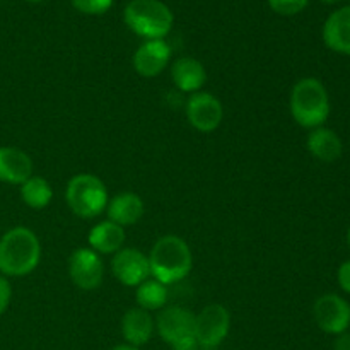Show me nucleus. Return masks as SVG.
Instances as JSON below:
<instances>
[{
  "mask_svg": "<svg viewBox=\"0 0 350 350\" xmlns=\"http://www.w3.org/2000/svg\"><path fill=\"white\" fill-rule=\"evenodd\" d=\"M125 229L111 221H101L89 231V248L98 255H115L125 245Z\"/></svg>",
  "mask_w": 350,
  "mask_h": 350,
  "instance_id": "nucleus-18",
  "label": "nucleus"
},
{
  "mask_svg": "<svg viewBox=\"0 0 350 350\" xmlns=\"http://www.w3.org/2000/svg\"><path fill=\"white\" fill-rule=\"evenodd\" d=\"M135 297L139 308L146 311H161L167 303V287L156 279L144 280L135 287Z\"/></svg>",
  "mask_w": 350,
  "mask_h": 350,
  "instance_id": "nucleus-21",
  "label": "nucleus"
},
{
  "mask_svg": "<svg viewBox=\"0 0 350 350\" xmlns=\"http://www.w3.org/2000/svg\"><path fill=\"white\" fill-rule=\"evenodd\" d=\"M144 212H146L144 200L137 193H132V191H125V193L113 197L108 202V207H106L108 221L115 222L122 228L137 224L142 219Z\"/></svg>",
  "mask_w": 350,
  "mask_h": 350,
  "instance_id": "nucleus-17",
  "label": "nucleus"
},
{
  "mask_svg": "<svg viewBox=\"0 0 350 350\" xmlns=\"http://www.w3.org/2000/svg\"><path fill=\"white\" fill-rule=\"evenodd\" d=\"M68 275L79 289H98L105 279V263L101 255L92 252L91 248L75 250L68 258Z\"/></svg>",
  "mask_w": 350,
  "mask_h": 350,
  "instance_id": "nucleus-8",
  "label": "nucleus"
},
{
  "mask_svg": "<svg viewBox=\"0 0 350 350\" xmlns=\"http://www.w3.org/2000/svg\"><path fill=\"white\" fill-rule=\"evenodd\" d=\"M323 41L330 50L350 55V5L328 16L323 26Z\"/></svg>",
  "mask_w": 350,
  "mask_h": 350,
  "instance_id": "nucleus-16",
  "label": "nucleus"
},
{
  "mask_svg": "<svg viewBox=\"0 0 350 350\" xmlns=\"http://www.w3.org/2000/svg\"><path fill=\"white\" fill-rule=\"evenodd\" d=\"M291 115L303 129L323 126L330 116V98L323 82L317 77H304L294 84L289 98Z\"/></svg>",
  "mask_w": 350,
  "mask_h": 350,
  "instance_id": "nucleus-3",
  "label": "nucleus"
},
{
  "mask_svg": "<svg viewBox=\"0 0 350 350\" xmlns=\"http://www.w3.org/2000/svg\"><path fill=\"white\" fill-rule=\"evenodd\" d=\"M109 350H140V349L133 347V345H129V344H122V345H115V347Z\"/></svg>",
  "mask_w": 350,
  "mask_h": 350,
  "instance_id": "nucleus-28",
  "label": "nucleus"
},
{
  "mask_svg": "<svg viewBox=\"0 0 350 350\" xmlns=\"http://www.w3.org/2000/svg\"><path fill=\"white\" fill-rule=\"evenodd\" d=\"M65 202L72 214L81 219H92L101 215L108 207V190L98 176L81 173L70 178L65 188Z\"/></svg>",
  "mask_w": 350,
  "mask_h": 350,
  "instance_id": "nucleus-5",
  "label": "nucleus"
},
{
  "mask_svg": "<svg viewBox=\"0 0 350 350\" xmlns=\"http://www.w3.org/2000/svg\"><path fill=\"white\" fill-rule=\"evenodd\" d=\"M171 350H204L198 345V342L195 338H190V340L180 342L176 345H171Z\"/></svg>",
  "mask_w": 350,
  "mask_h": 350,
  "instance_id": "nucleus-27",
  "label": "nucleus"
},
{
  "mask_svg": "<svg viewBox=\"0 0 350 350\" xmlns=\"http://www.w3.org/2000/svg\"><path fill=\"white\" fill-rule=\"evenodd\" d=\"M10 299H12V289H10L9 280L3 275H0V317L7 311Z\"/></svg>",
  "mask_w": 350,
  "mask_h": 350,
  "instance_id": "nucleus-24",
  "label": "nucleus"
},
{
  "mask_svg": "<svg viewBox=\"0 0 350 350\" xmlns=\"http://www.w3.org/2000/svg\"><path fill=\"white\" fill-rule=\"evenodd\" d=\"M41 260V243L29 228L17 226L0 238V273L3 277L29 275Z\"/></svg>",
  "mask_w": 350,
  "mask_h": 350,
  "instance_id": "nucleus-1",
  "label": "nucleus"
},
{
  "mask_svg": "<svg viewBox=\"0 0 350 350\" xmlns=\"http://www.w3.org/2000/svg\"><path fill=\"white\" fill-rule=\"evenodd\" d=\"M231 330V313L222 304H207L195 314V340L204 350L219 347Z\"/></svg>",
  "mask_w": 350,
  "mask_h": 350,
  "instance_id": "nucleus-6",
  "label": "nucleus"
},
{
  "mask_svg": "<svg viewBox=\"0 0 350 350\" xmlns=\"http://www.w3.org/2000/svg\"><path fill=\"white\" fill-rule=\"evenodd\" d=\"M171 60V46L164 40H146L133 53V68L140 77H157Z\"/></svg>",
  "mask_w": 350,
  "mask_h": 350,
  "instance_id": "nucleus-12",
  "label": "nucleus"
},
{
  "mask_svg": "<svg viewBox=\"0 0 350 350\" xmlns=\"http://www.w3.org/2000/svg\"><path fill=\"white\" fill-rule=\"evenodd\" d=\"M306 147L311 156L317 157L321 163H335L344 150L340 137L327 126H318V129L311 130L306 140Z\"/></svg>",
  "mask_w": 350,
  "mask_h": 350,
  "instance_id": "nucleus-19",
  "label": "nucleus"
},
{
  "mask_svg": "<svg viewBox=\"0 0 350 350\" xmlns=\"http://www.w3.org/2000/svg\"><path fill=\"white\" fill-rule=\"evenodd\" d=\"M156 332L166 344L176 345L180 342L195 338V314L181 306L163 308L156 318Z\"/></svg>",
  "mask_w": 350,
  "mask_h": 350,
  "instance_id": "nucleus-9",
  "label": "nucleus"
},
{
  "mask_svg": "<svg viewBox=\"0 0 350 350\" xmlns=\"http://www.w3.org/2000/svg\"><path fill=\"white\" fill-rule=\"evenodd\" d=\"M313 317L325 334L340 335L350 327V304L337 294H325L314 303Z\"/></svg>",
  "mask_w": 350,
  "mask_h": 350,
  "instance_id": "nucleus-10",
  "label": "nucleus"
},
{
  "mask_svg": "<svg viewBox=\"0 0 350 350\" xmlns=\"http://www.w3.org/2000/svg\"><path fill=\"white\" fill-rule=\"evenodd\" d=\"M337 279L342 289H344L347 294H350V260L342 263L340 269H338Z\"/></svg>",
  "mask_w": 350,
  "mask_h": 350,
  "instance_id": "nucleus-25",
  "label": "nucleus"
},
{
  "mask_svg": "<svg viewBox=\"0 0 350 350\" xmlns=\"http://www.w3.org/2000/svg\"><path fill=\"white\" fill-rule=\"evenodd\" d=\"M347 243H349V248H350V228H349V232H347Z\"/></svg>",
  "mask_w": 350,
  "mask_h": 350,
  "instance_id": "nucleus-30",
  "label": "nucleus"
},
{
  "mask_svg": "<svg viewBox=\"0 0 350 350\" xmlns=\"http://www.w3.org/2000/svg\"><path fill=\"white\" fill-rule=\"evenodd\" d=\"M26 2H33V3H38V2H44V0H26Z\"/></svg>",
  "mask_w": 350,
  "mask_h": 350,
  "instance_id": "nucleus-29",
  "label": "nucleus"
},
{
  "mask_svg": "<svg viewBox=\"0 0 350 350\" xmlns=\"http://www.w3.org/2000/svg\"><path fill=\"white\" fill-rule=\"evenodd\" d=\"M149 267L150 277L159 280L164 286L183 280L193 267V255L183 238L166 234L154 243L150 250Z\"/></svg>",
  "mask_w": 350,
  "mask_h": 350,
  "instance_id": "nucleus-2",
  "label": "nucleus"
},
{
  "mask_svg": "<svg viewBox=\"0 0 350 350\" xmlns=\"http://www.w3.org/2000/svg\"><path fill=\"white\" fill-rule=\"evenodd\" d=\"M122 335L125 342L133 347H142L152 338L156 332V321L149 311L142 308H130L122 318Z\"/></svg>",
  "mask_w": 350,
  "mask_h": 350,
  "instance_id": "nucleus-15",
  "label": "nucleus"
},
{
  "mask_svg": "<svg viewBox=\"0 0 350 350\" xmlns=\"http://www.w3.org/2000/svg\"><path fill=\"white\" fill-rule=\"evenodd\" d=\"M185 113H187L188 123L197 132L202 133L215 132L221 126L222 118H224L222 103L214 94L205 91H198L190 94Z\"/></svg>",
  "mask_w": 350,
  "mask_h": 350,
  "instance_id": "nucleus-7",
  "label": "nucleus"
},
{
  "mask_svg": "<svg viewBox=\"0 0 350 350\" xmlns=\"http://www.w3.org/2000/svg\"><path fill=\"white\" fill-rule=\"evenodd\" d=\"M323 2H328V3H334V2H338V0H323Z\"/></svg>",
  "mask_w": 350,
  "mask_h": 350,
  "instance_id": "nucleus-31",
  "label": "nucleus"
},
{
  "mask_svg": "<svg viewBox=\"0 0 350 350\" xmlns=\"http://www.w3.org/2000/svg\"><path fill=\"white\" fill-rule=\"evenodd\" d=\"M33 159L17 147H0V181L23 185L33 176Z\"/></svg>",
  "mask_w": 350,
  "mask_h": 350,
  "instance_id": "nucleus-13",
  "label": "nucleus"
},
{
  "mask_svg": "<svg viewBox=\"0 0 350 350\" xmlns=\"http://www.w3.org/2000/svg\"><path fill=\"white\" fill-rule=\"evenodd\" d=\"M123 19L130 31L146 40H164L174 24L173 12L161 0H130Z\"/></svg>",
  "mask_w": 350,
  "mask_h": 350,
  "instance_id": "nucleus-4",
  "label": "nucleus"
},
{
  "mask_svg": "<svg viewBox=\"0 0 350 350\" xmlns=\"http://www.w3.org/2000/svg\"><path fill=\"white\" fill-rule=\"evenodd\" d=\"M75 10L88 16H99L111 9L113 0H72Z\"/></svg>",
  "mask_w": 350,
  "mask_h": 350,
  "instance_id": "nucleus-22",
  "label": "nucleus"
},
{
  "mask_svg": "<svg viewBox=\"0 0 350 350\" xmlns=\"http://www.w3.org/2000/svg\"><path fill=\"white\" fill-rule=\"evenodd\" d=\"M334 350H350V334L344 332V334L337 335V340L334 344Z\"/></svg>",
  "mask_w": 350,
  "mask_h": 350,
  "instance_id": "nucleus-26",
  "label": "nucleus"
},
{
  "mask_svg": "<svg viewBox=\"0 0 350 350\" xmlns=\"http://www.w3.org/2000/svg\"><path fill=\"white\" fill-rule=\"evenodd\" d=\"M21 198L29 208L41 211V208L48 207V204L51 202L53 190H51V185L44 178L33 174L29 180L21 185Z\"/></svg>",
  "mask_w": 350,
  "mask_h": 350,
  "instance_id": "nucleus-20",
  "label": "nucleus"
},
{
  "mask_svg": "<svg viewBox=\"0 0 350 350\" xmlns=\"http://www.w3.org/2000/svg\"><path fill=\"white\" fill-rule=\"evenodd\" d=\"M171 79L178 91L193 94L202 91L207 82V70L204 64L193 57H180L171 65Z\"/></svg>",
  "mask_w": 350,
  "mask_h": 350,
  "instance_id": "nucleus-14",
  "label": "nucleus"
},
{
  "mask_svg": "<svg viewBox=\"0 0 350 350\" xmlns=\"http://www.w3.org/2000/svg\"><path fill=\"white\" fill-rule=\"evenodd\" d=\"M310 0H269V5L272 7L273 12L280 16H294L301 12L308 5Z\"/></svg>",
  "mask_w": 350,
  "mask_h": 350,
  "instance_id": "nucleus-23",
  "label": "nucleus"
},
{
  "mask_svg": "<svg viewBox=\"0 0 350 350\" xmlns=\"http://www.w3.org/2000/svg\"><path fill=\"white\" fill-rule=\"evenodd\" d=\"M111 272L120 284L126 287H137L144 280L150 279L149 258L140 250L125 248L113 255Z\"/></svg>",
  "mask_w": 350,
  "mask_h": 350,
  "instance_id": "nucleus-11",
  "label": "nucleus"
}]
</instances>
